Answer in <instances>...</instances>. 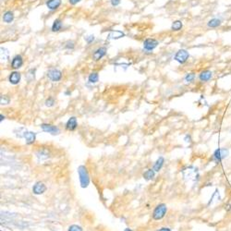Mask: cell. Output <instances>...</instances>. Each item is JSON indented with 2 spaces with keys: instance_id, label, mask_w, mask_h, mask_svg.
Masks as SVG:
<instances>
[{
  "instance_id": "1",
  "label": "cell",
  "mask_w": 231,
  "mask_h": 231,
  "mask_svg": "<svg viewBox=\"0 0 231 231\" xmlns=\"http://www.w3.org/2000/svg\"><path fill=\"white\" fill-rule=\"evenodd\" d=\"M78 174L80 177L81 186L83 188H87L89 183H90V177H89V173L87 171V168L84 166H80L78 168Z\"/></svg>"
},
{
  "instance_id": "2",
  "label": "cell",
  "mask_w": 231,
  "mask_h": 231,
  "mask_svg": "<svg viewBox=\"0 0 231 231\" xmlns=\"http://www.w3.org/2000/svg\"><path fill=\"white\" fill-rule=\"evenodd\" d=\"M229 155V150L228 148H219L214 151L213 158L216 163H220L222 160L227 158Z\"/></svg>"
},
{
  "instance_id": "3",
  "label": "cell",
  "mask_w": 231,
  "mask_h": 231,
  "mask_svg": "<svg viewBox=\"0 0 231 231\" xmlns=\"http://www.w3.org/2000/svg\"><path fill=\"white\" fill-rule=\"evenodd\" d=\"M168 211V208H167V205L165 203H160L158 204L155 209L153 210V218L154 220H160L162 219L165 215H166V213Z\"/></svg>"
},
{
  "instance_id": "4",
  "label": "cell",
  "mask_w": 231,
  "mask_h": 231,
  "mask_svg": "<svg viewBox=\"0 0 231 231\" xmlns=\"http://www.w3.org/2000/svg\"><path fill=\"white\" fill-rule=\"evenodd\" d=\"M189 54L187 50H185V49H179L176 53V55L174 57V59L179 64H185L187 62V60L189 59Z\"/></svg>"
},
{
  "instance_id": "5",
  "label": "cell",
  "mask_w": 231,
  "mask_h": 231,
  "mask_svg": "<svg viewBox=\"0 0 231 231\" xmlns=\"http://www.w3.org/2000/svg\"><path fill=\"white\" fill-rule=\"evenodd\" d=\"M47 78L52 82H59L62 79V72L58 68H51L47 72Z\"/></svg>"
},
{
  "instance_id": "6",
  "label": "cell",
  "mask_w": 231,
  "mask_h": 231,
  "mask_svg": "<svg viewBox=\"0 0 231 231\" xmlns=\"http://www.w3.org/2000/svg\"><path fill=\"white\" fill-rule=\"evenodd\" d=\"M106 52H107V49L105 46H102V47H99L97 48L96 50H94V52L93 53V60L97 62V61H100L104 57H105L106 55Z\"/></svg>"
},
{
  "instance_id": "7",
  "label": "cell",
  "mask_w": 231,
  "mask_h": 231,
  "mask_svg": "<svg viewBox=\"0 0 231 231\" xmlns=\"http://www.w3.org/2000/svg\"><path fill=\"white\" fill-rule=\"evenodd\" d=\"M158 43H159L158 41L154 38H147L143 42V49L148 52L153 51V49H155L157 47Z\"/></svg>"
},
{
  "instance_id": "8",
  "label": "cell",
  "mask_w": 231,
  "mask_h": 231,
  "mask_svg": "<svg viewBox=\"0 0 231 231\" xmlns=\"http://www.w3.org/2000/svg\"><path fill=\"white\" fill-rule=\"evenodd\" d=\"M41 128H42V129L43 131L48 132V133H51L53 135H58L60 132V130H59V128L58 127L51 125V124H45V123H43V124H41Z\"/></svg>"
},
{
  "instance_id": "9",
  "label": "cell",
  "mask_w": 231,
  "mask_h": 231,
  "mask_svg": "<svg viewBox=\"0 0 231 231\" xmlns=\"http://www.w3.org/2000/svg\"><path fill=\"white\" fill-rule=\"evenodd\" d=\"M24 61H23V58L21 57V55H16L13 58H12V61H11V68L13 69H19L21 68V67L23 66Z\"/></svg>"
},
{
  "instance_id": "10",
  "label": "cell",
  "mask_w": 231,
  "mask_h": 231,
  "mask_svg": "<svg viewBox=\"0 0 231 231\" xmlns=\"http://www.w3.org/2000/svg\"><path fill=\"white\" fill-rule=\"evenodd\" d=\"M21 79V74L19 71H12L10 74H9V77H8V81L9 83L13 85H17V84L20 83Z\"/></svg>"
},
{
  "instance_id": "11",
  "label": "cell",
  "mask_w": 231,
  "mask_h": 231,
  "mask_svg": "<svg viewBox=\"0 0 231 231\" xmlns=\"http://www.w3.org/2000/svg\"><path fill=\"white\" fill-rule=\"evenodd\" d=\"M61 3H62V0H47L45 5L48 9L54 11V10H57L61 6Z\"/></svg>"
},
{
  "instance_id": "12",
  "label": "cell",
  "mask_w": 231,
  "mask_h": 231,
  "mask_svg": "<svg viewBox=\"0 0 231 231\" xmlns=\"http://www.w3.org/2000/svg\"><path fill=\"white\" fill-rule=\"evenodd\" d=\"M126 36V33L122 31H119V30H116V31H112L107 38L108 39H111V40H118V39H120V38H123Z\"/></svg>"
},
{
  "instance_id": "13",
  "label": "cell",
  "mask_w": 231,
  "mask_h": 231,
  "mask_svg": "<svg viewBox=\"0 0 231 231\" xmlns=\"http://www.w3.org/2000/svg\"><path fill=\"white\" fill-rule=\"evenodd\" d=\"M45 190H46V186H45L43 182H40V181L37 182V183H35V185H34L33 188V193H34V194H37V195L43 194Z\"/></svg>"
},
{
  "instance_id": "14",
  "label": "cell",
  "mask_w": 231,
  "mask_h": 231,
  "mask_svg": "<svg viewBox=\"0 0 231 231\" xmlns=\"http://www.w3.org/2000/svg\"><path fill=\"white\" fill-rule=\"evenodd\" d=\"M77 127H78V122H77V118H76L75 117H71V118L68 120V122H67V124H66V128H67L68 130H70V131L75 130Z\"/></svg>"
},
{
  "instance_id": "15",
  "label": "cell",
  "mask_w": 231,
  "mask_h": 231,
  "mask_svg": "<svg viewBox=\"0 0 231 231\" xmlns=\"http://www.w3.org/2000/svg\"><path fill=\"white\" fill-rule=\"evenodd\" d=\"M62 27H63V22L61 21V19H56L52 24L51 31L53 33H58V32L61 31Z\"/></svg>"
},
{
  "instance_id": "16",
  "label": "cell",
  "mask_w": 231,
  "mask_h": 231,
  "mask_svg": "<svg viewBox=\"0 0 231 231\" xmlns=\"http://www.w3.org/2000/svg\"><path fill=\"white\" fill-rule=\"evenodd\" d=\"M212 76H213L212 71H210V70H203V71H202V72L200 73L199 79H200L201 82H204V83H205V82L210 81Z\"/></svg>"
},
{
  "instance_id": "17",
  "label": "cell",
  "mask_w": 231,
  "mask_h": 231,
  "mask_svg": "<svg viewBox=\"0 0 231 231\" xmlns=\"http://www.w3.org/2000/svg\"><path fill=\"white\" fill-rule=\"evenodd\" d=\"M24 137H25V140H26V143L27 144H33L35 142L36 134L34 132L29 131V132H25Z\"/></svg>"
},
{
  "instance_id": "18",
  "label": "cell",
  "mask_w": 231,
  "mask_h": 231,
  "mask_svg": "<svg viewBox=\"0 0 231 231\" xmlns=\"http://www.w3.org/2000/svg\"><path fill=\"white\" fill-rule=\"evenodd\" d=\"M14 21V13L11 10H8L3 14V21L6 23H11Z\"/></svg>"
},
{
  "instance_id": "19",
  "label": "cell",
  "mask_w": 231,
  "mask_h": 231,
  "mask_svg": "<svg viewBox=\"0 0 231 231\" xmlns=\"http://www.w3.org/2000/svg\"><path fill=\"white\" fill-rule=\"evenodd\" d=\"M183 27V23L181 21H173L172 25H171V30L173 32H178L182 29Z\"/></svg>"
},
{
  "instance_id": "20",
  "label": "cell",
  "mask_w": 231,
  "mask_h": 231,
  "mask_svg": "<svg viewBox=\"0 0 231 231\" xmlns=\"http://www.w3.org/2000/svg\"><path fill=\"white\" fill-rule=\"evenodd\" d=\"M99 81V74L98 72H92L88 77V82L90 83H96Z\"/></svg>"
},
{
  "instance_id": "21",
  "label": "cell",
  "mask_w": 231,
  "mask_h": 231,
  "mask_svg": "<svg viewBox=\"0 0 231 231\" xmlns=\"http://www.w3.org/2000/svg\"><path fill=\"white\" fill-rule=\"evenodd\" d=\"M164 162H165V159L163 158V157H159L158 159H157V161L155 162V164L153 165V169L154 170V171H159L162 167H163V165H164Z\"/></svg>"
},
{
  "instance_id": "22",
  "label": "cell",
  "mask_w": 231,
  "mask_h": 231,
  "mask_svg": "<svg viewBox=\"0 0 231 231\" xmlns=\"http://www.w3.org/2000/svg\"><path fill=\"white\" fill-rule=\"evenodd\" d=\"M9 59V52L7 48L1 47V60L2 61H6Z\"/></svg>"
},
{
  "instance_id": "23",
  "label": "cell",
  "mask_w": 231,
  "mask_h": 231,
  "mask_svg": "<svg viewBox=\"0 0 231 231\" xmlns=\"http://www.w3.org/2000/svg\"><path fill=\"white\" fill-rule=\"evenodd\" d=\"M207 25L210 28H216V27L221 25V21L219 19H212V20L208 21Z\"/></svg>"
},
{
  "instance_id": "24",
  "label": "cell",
  "mask_w": 231,
  "mask_h": 231,
  "mask_svg": "<svg viewBox=\"0 0 231 231\" xmlns=\"http://www.w3.org/2000/svg\"><path fill=\"white\" fill-rule=\"evenodd\" d=\"M154 177V170L153 169H148L147 171H145L143 173V178L146 179V180H150V179H153Z\"/></svg>"
},
{
  "instance_id": "25",
  "label": "cell",
  "mask_w": 231,
  "mask_h": 231,
  "mask_svg": "<svg viewBox=\"0 0 231 231\" xmlns=\"http://www.w3.org/2000/svg\"><path fill=\"white\" fill-rule=\"evenodd\" d=\"M35 71H36L35 68H32V69H30L29 72L27 73L26 77H27V79H28L29 82H32L33 80H34V78H35Z\"/></svg>"
},
{
  "instance_id": "26",
  "label": "cell",
  "mask_w": 231,
  "mask_h": 231,
  "mask_svg": "<svg viewBox=\"0 0 231 231\" xmlns=\"http://www.w3.org/2000/svg\"><path fill=\"white\" fill-rule=\"evenodd\" d=\"M64 48L65 49H68V50H73L75 48V42L72 41V40H68L65 43V45H64Z\"/></svg>"
},
{
  "instance_id": "27",
  "label": "cell",
  "mask_w": 231,
  "mask_h": 231,
  "mask_svg": "<svg viewBox=\"0 0 231 231\" xmlns=\"http://www.w3.org/2000/svg\"><path fill=\"white\" fill-rule=\"evenodd\" d=\"M194 79H195V74L194 73H188L187 75H186V77H185V81L187 82V83H192L193 81H194Z\"/></svg>"
},
{
  "instance_id": "28",
  "label": "cell",
  "mask_w": 231,
  "mask_h": 231,
  "mask_svg": "<svg viewBox=\"0 0 231 231\" xmlns=\"http://www.w3.org/2000/svg\"><path fill=\"white\" fill-rule=\"evenodd\" d=\"M54 105H55V99L53 97H48L45 101V105L48 107H51Z\"/></svg>"
},
{
  "instance_id": "29",
  "label": "cell",
  "mask_w": 231,
  "mask_h": 231,
  "mask_svg": "<svg viewBox=\"0 0 231 231\" xmlns=\"http://www.w3.org/2000/svg\"><path fill=\"white\" fill-rule=\"evenodd\" d=\"M84 40H85V42L87 43L88 44H90V43H92L95 40V37H94V35L91 34V35H88V36L84 37Z\"/></svg>"
},
{
  "instance_id": "30",
  "label": "cell",
  "mask_w": 231,
  "mask_h": 231,
  "mask_svg": "<svg viewBox=\"0 0 231 231\" xmlns=\"http://www.w3.org/2000/svg\"><path fill=\"white\" fill-rule=\"evenodd\" d=\"M68 231H83V228L78 225H72L68 228Z\"/></svg>"
},
{
  "instance_id": "31",
  "label": "cell",
  "mask_w": 231,
  "mask_h": 231,
  "mask_svg": "<svg viewBox=\"0 0 231 231\" xmlns=\"http://www.w3.org/2000/svg\"><path fill=\"white\" fill-rule=\"evenodd\" d=\"M9 103V98L6 95L1 96V105H8Z\"/></svg>"
},
{
  "instance_id": "32",
  "label": "cell",
  "mask_w": 231,
  "mask_h": 231,
  "mask_svg": "<svg viewBox=\"0 0 231 231\" xmlns=\"http://www.w3.org/2000/svg\"><path fill=\"white\" fill-rule=\"evenodd\" d=\"M110 3L113 7H118L121 3V0H110Z\"/></svg>"
},
{
  "instance_id": "33",
  "label": "cell",
  "mask_w": 231,
  "mask_h": 231,
  "mask_svg": "<svg viewBox=\"0 0 231 231\" xmlns=\"http://www.w3.org/2000/svg\"><path fill=\"white\" fill-rule=\"evenodd\" d=\"M82 0H68V3L70 4V5H72V6H75V5H77L78 3H80Z\"/></svg>"
},
{
  "instance_id": "34",
  "label": "cell",
  "mask_w": 231,
  "mask_h": 231,
  "mask_svg": "<svg viewBox=\"0 0 231 231\" xmlns=\"http://www.w3.org/2000/svg\"><path fill=\"white\" fill-rule=\"evenodd\" d=\"M156 231H171V229L168 228H160V229H158V230Z\"/></svg>"
},
{
  "instance_id": "35",
  "label": "cell",
  "mask_w": 231,
  "mask_h": 231,
  "mask_svg": "<svg viewBox=\"0 0 231 231\" xmlns=\"http://www.w3.org/2000/svg\"><path fill=\"white\" fill-rule=\"evenodd\" d=\"M190 136H189V135H187L186 137H185V141L187 142V143H190Z\"/></svg>"
},
{
  "instance_id": "36",
  "label": "cell",
  "mask_w": 231,
  "mask_h": 231,
  "mask_svg": "<svg viewBox=\"0 0 231 231\" xmlns=\"http://www.w3.org/2000/svg\"><path fill=\"white\" fill-rule=\"evenodd\" d=\"M3 118H5V117H3V115H1V121L3 120Z\"/></svg>"
},
{
  "instance_id": "37",
  "label": "cell",
  "mask_w": 231,
  "mask_h": 231,
  "mask_svg": "<svg viewBox=\"0 0 231 231\" xmlns=\"http://www.w3.org/2000/svg\"><path fill=\"white\" fill-rule=\"evenodd\" d=\"M124 231H132V230H131V229H129V228H126Z\"/></svg>"
}]
</instances>
